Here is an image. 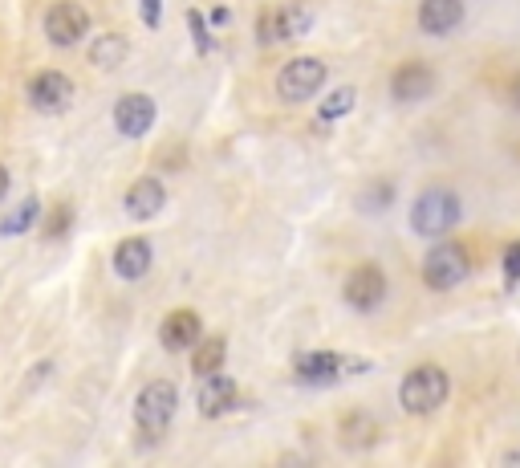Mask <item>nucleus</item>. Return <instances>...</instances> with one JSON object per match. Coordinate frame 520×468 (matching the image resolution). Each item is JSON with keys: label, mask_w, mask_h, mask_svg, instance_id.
<instances>
[{"label": "nucleus", "mask_w": 520, "mask_h": 468, "mask_svg": "<svg viewBox=\"0 0 520 468\" xmlns=\"http://www.w3.org/2000/svg\"><path fill=\"white\" fill-rule=\"evenodd\" d=\"M460 216H464L460 196H455L451 188H443V184L419 192L415 204H411V228L419 232V237H431V241L447 237V232L460 224Z\"/></svg>", "instance_id": "nucleus-1"}, {"label": "nucleus", "mask_w": 520, "mask_h": 468, "mask_svg": "<svg viewBox=\"0 0 520 468\" xmlns=\"http://www.w3.org/2000/svg\"><path fill=\"white\" fill-rule=\"evenodd\" d=\"M447 395H451V379H447V371L443 367H415L403 383H399V403H403V412H411V416H431V412H439V407L447 403Z\"/></svg>", "instance_id": "nucleus-2"}, {"label": "nucleus", "mask_w": 520, "mask_h": 468, "mask_svg": "<svg viewBox=\"0 0 520 468\" xmlns=\"http://www.w3.org/2000/svg\"><path fill=\"white\" fill-rule=\"evenodd\" d=\"M362 371H370L366 359H350V355H338V350H309V355L293 359V375L313 387H330V383H338L346 375H362Z\"/></svg>", "instance_id": "nucleus-3"}, {"label": "nucleus", "mask_w": 520, "mask_h": 468, "mask_svg": "<svg viewBox=\"0 0 520 468\" xmlns=\"http://www.w3.org/2000/svg\"><path fill=\"white\" fill-rule=\"evenodd\" d=\"M175 407H179L175 383L155 379V383H147V387L139 391V399H135V424H139L147 436H163V432L171 428V420H175Z\"/></svg>", "instance_id": "nucleus-4"}, {"label": "nucleus", "mask_w": 520, "mask_h": 468, "mask_svg": "<svg viewBox=\"0 0 520 468\" xmlns=\"http://www.w3.org/2000/svg\"><path fill=\"white\" fill-rule=\"evenodd\" d=\"M468 273H472V257L455 241H443L423 257V281H427V289H439V294L443 289H455Z\"/></svg>", "instance_id": "nucleus-5"}, {"label": "nucleus", "mask_w": 520, "mask_h": 468, "mask_svg": "<svg viewBox=\"0 0 520 468\" xmlns=\"http://www.w3.org/2000/svg\"><path fill=\"white\" fill-rule=\"evenodd\" d=\"M321 86H325V62H317V57H293L277 74V94L285 102H309Z\"/></svg>", "instance_id": "nucleus-6"}, {"label": "nucleus", "mask_w": 520, "mask_h": 468, "mask_svg": "<svg viewBox=\"0 0 520 468\" xmlns=\"http://www.w3.org/2000/svg\"><path fill=\"white\" fill-rule=\"evenodd\" d=\"M90 33V13L74 0H57V5L45 13V37L57 45V49H74L82 45Z\"/></svg>", "instance_id": "nucleus-7"}, {"label": "nucleus", "mask_w": 520, "mask_h": 468, "mask_svg": "<svg viewBox=\"0 0 520 468\" xmlns=\"http://www.w3.org/2000/svg\"><path fill=\"white\" fill-rule=\"evenodd\" d=\"M342 298L358 310V314H374L386 302V273L378 265H358L350 269L346 285H342Z\"/></svg>", "instance_id": "nucleus-8"}, {"label": "nucleus", "mask_w": 520, "mask_h": 468, "mask_svg": "<svg viewBox=\"0 0 520 468\" xmlns=\"http://www.w3.org/2000/svg\"><path fill=\"white\" fill-rule=\"evenodd\" d=\"M313 13L309 9H265L256 21V41L260 45H285L301 33H309Z\"/></svg>", "instance_id": "nucleus-9"}, {"label": "nucleus", "mask_w": 520, "mask_h": 468, "mask_svg": "<svg viewBox=\"0 0 520 468\" xmlns=\"http://www.w3.org/2000/svg\"><path fill=\"white\" fill-rule=\"evenodd\" d=\"M114 127L122 139H143L155 127V102L147 94H122L114 102Z\"/></svg>", "instance_id": "nucleus-10"}, {"label": "nucleus", "mask_w": 520, "mask_h": 468, "mask_svg": "<svg viewBox=\"0 0 520 468\" xmlns=\"http://www.w3.org/2000/svg\"><path fill=\"white\" fill-rule=\"evenodd\" d=\"M29 102H33L41 114H61L65 106L74 102V82L65 78L61 70H41V74L29 82Z\"/></svg>", "instance_id": "nucleus-11"}, {"label": "nucleus", "mask_w": 520, "mask_h": 468, "mask_svg": "<svg viewBox=\"0 0 520 468\" xmlns=\"http://www.w3.org/2000/svg\"><path fill=\"white\" fill-rule=\"evenodd\" d=\"M439 86L435 70L427 62H407L395 70V78H390V94H395V102H423L431 98Z\"/></svg>", "instance_id": "nucleus-12"}, {"label": "nucleus", "mask_w": 520, "mask_h": 468, "mask_svg": "<svg viewBox=\"0 0 520 468\" xmlns=\"http://www.w3.org/2000/svg\"><path fill=\"white\" fill-rule=\"evenodd\" d=\"M195 403H200V416H224V412H232V407L240 403V387H236V379H228V375H204L200 379V395H195Z\"/></svg>", "instance_id": "nucleus-13"}, {"label": "nucleus", "mask_w": 520, "mask_h": 468, "mask_svg": "<svg viewBox=\"0 0 520 468\" xmlns=\"http://www.w3.org/2000/svg\"><path fill=\"white\" fill-rule=\"evenodd\" d=\"M200 338H204V322L191 310H175L159 326V342H163V350H171V355H179V350H195Z\"/></svg>", "instance_id": "nucleus-14"}, {"label": "nucleus", "mask_w": 520, "mask_h": 468, "mask_svg": "<svg viewBox=\"0 0 520 468\" xmlns=\"http://www.w3.org/2000/svg\"><path fill=\"white\" fill-rule=\"evenodd\" d=\"M464 25V0H423L419 5V29L427 37H447Z\"/></svg>", "instance_id": "nucleus-15"}, {"label": "nucleus", "mask_w": 520, "mask_h": 468, "mask_svg": "<svg viewBox=\"0 0 520 468\" xmlns=\"http://www.w3.org/2000/svg\"><path fill=\"white\" fill-rule=\"evenodd\" d=\"M163 204H167V192H163V184L155 180V175L135 180V184H130V192H126V200H122L130 220H151V216L163 212Z\"/></svg>", "instance_id": "nucleus-16"}, {"label": "nucleus", "mask_w": 520, "mask_h": 468, "mask_svg": "<svg viewBox=\"0 0 520 468\" xmlns=\"http://www.w3.org/2000/svg\"><path fill=\"white\" fill-rule=\"evenodd\" d=\"M151 261H155V253H151V241H147V237H126V241L114 249V273H118L122 281L147 277V273H151Z\"/></svg>", "instance_id": "nucleus-17"}, {"label": "nucleus", "mask_w": 520, "mask_h": 468, "mask_svg": "<svg viewBox=\"0 0 520 468\" xmlns=\"http://www.w3.org/2000/svg\"><path fill=\"white\" fill-rule=\"evenodd\" d=\"M224 359H228V342L224 338H200L195 342V355H191V371L195 375H216L224 371Z\"/></svg>", "instance_id": "nucleus-18"}, {"label": "nucleus", "mask_w": 520, "mask_h": 468, "mask_svg": "<svg viewBox=\"0 0 520 468\" xmlns=\"http://www.w3.org/2000/svg\"><path fill=\"white\" fill-rule=\"evenodd\" d=\"M90 62H94L98 70H114V66H122V62H126V37H118V33L98 37V41L90 45Z\"/></svg>", "instance_id": "nucleus-19"}, {"label": "nucleus", "mask_w": 520, "mask_h": 468, "mask_svg": "<svg viewBox=\"0 0 520 468\" xmlns=\"http://www.w3.org/2000/svg\"><path fill=\"white\" fill-rule=\"evenodd\" d=\"M342 440H346L350 448H366V444H374V440H378V424H374L370 416L354 412V416H346V420H342Z\"/></svg>", "instance_id": "nucleus-20"}, {"label": "nucleus", "mask_w": 520, "mask_h": 468, "mask_svg": "<svg viewBox=\"0 0 520 468\" xmlns=\"http://www.w3.org/2000/svg\"><path fill=\"white\" fill-rule=\"evenodd\" d=\"M354 86H342V90H334L330 98H325L321 106H317V119L321 123H338V119H346V114L354 110Z\"/></svg>", "instance_id": "nucleus-21"}, {"label": "nucleus", "mask_w": 520, "mask_h": 468, "mask_svg": "<svg viewBox=\"0 0 520 468\" xmlns=\"http://www.w3.org/2000/svg\"><path fill=\"white\" fill-rule=\"evenodd\" d=\"M37 216H41V200H33V196H29V200H21V204H17V212H9V216H5L0 232H5V237H13V232H29Z\"/></svg>", "instance_id": "nucleus-22"}, {"label": "nucleus", "mask_w": 520, "mask_h": 468, "mask_svg": "<svg viewBox=\"0 0 520 468\" xmlns=\"http://www.w3.org/2000/svg\"><path fill=\"white\" fill-rule=\"evenodd\" d=\"M70 224H74V208H70V204H57V208H49V216H45V224H41L45 241H61L65 232H70Z\"/></svg>", "instance_id": "nucleus-23"}, {"label": "nucleus", "mask_w": 520, "mask_h": 468, "mask_svg": "<svg viewBox=\"0 0 520 468\" xmlns=\"http://www.w3.org/2000/svg\"><path fill=\"white\" fill-rule=\"evenodd\" d=\"M390 200H395V184H370L362 196H358V204H362V212H386L390 208Z\"/></svg>", "instance_id": "nucleus-24"}, {"label": "nucleus", "mask_w": 520, "mask_h": 468, "mask_svg": "<svg viewBox=\"0 0 520 468\" xmlns=\"http://www.w3.org/2000/svg\"><path fill=\"white\" fill-rule=\"evenodd\" d=\"M187 29H191L195 49H200V53H212V49H216V41H212V33H208V25H204V13H200V9H191V13H187Z\"/></svg>", "instance_id": "nucleus-25"}, {"label": "nucleus", "mask_w": 520, "mask_h": 468, "mask_svg": "<svg viewBox=\"0 0 520 468\" xmlns=\"http://www.w3.org/2000/svg\"><path fill=\"white\" fill-rule=\"evenodd\" d=\"M500 265H504V281L516 285V281H520V241H512V245L504 249V261H500Z\"/></svg>", "instance_id": "nucleus-26"}, {"label": "nucleus", "mask_w": 520, "mask_h": 468, "mask_svg": "<svg viewBox=\"0 0 520 468\" xmlns=\"http://www.w3.org/2000/svg\"><path fill=\"white\" fill-rule=\"evenodd\" d=\"M139 9H143V21L155 29L163 21V0H139Z\"/></svg>", "instance_id": "nucleus-27"}, {"label": "nucleus", "mask_w": 520, "mask_h": 468, "mask_svg": "<svg viewBox=\"0 0 520 468\" xmlns=\"http://www.w3.org/2000/svg\"><path fill=\"white\" fill-rule=\"evenodd\" d=\"M508 102L520 110V74H516V78H512V86H508Z\"/></svg>", "instance_id": "nucleus-28"}, {"label": "nucleus", "mask_w": 520, "mask_h": 468, "mask_svg": "<svg viewBox=\"0 0 520 468\" xmlns=\"http://www.w3.org/2000/svg\"><path fill=\"white\" fill-rule=\"evenodd\" d=\"M5 196H9V171L0 167V200H5Z\"/></svg>", "instance_id": "nucleus-29"}]
</instances>
